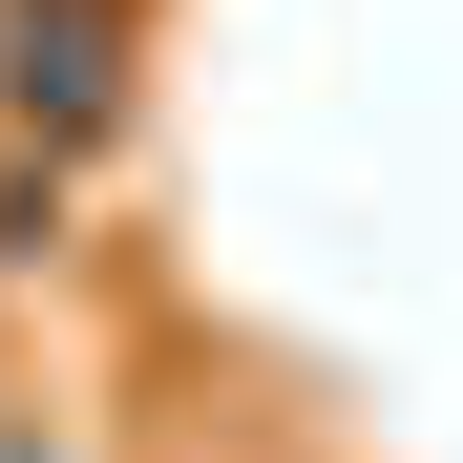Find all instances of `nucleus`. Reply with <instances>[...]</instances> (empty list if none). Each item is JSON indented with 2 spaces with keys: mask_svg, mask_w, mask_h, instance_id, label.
Instances as JSON below:
<instances>
[{
  "mask_svg": "<svg viewBox=\"0 0 463 463\" xmlns=\"http://www.w3.org/2000/svg\"><path fill=\"white\" fill-rule=\"evenodd\" d=\"M0 463H43V442H0Z\"/></svg>",
  "mask_w": 463,
  "mask_h": 463,
  "instance_id": "f03ea898",
  "label": "nucleus"
},
{
  "mask_svg": "<svg viewBox=\"0 0 463 463\" xmlns=\"http://www.w3.org/2000/svg\"><path fill=\"white\" fill-rule=\"evenodd\" d=\"M127 85V0H0V106H22L43 147H85Z\"/></svg>",
  "mask_w": 463,
  "mask_h": 463,
  "instance_id": "f257e3e1",
  "label": "nucleus"
}]
</instances>
